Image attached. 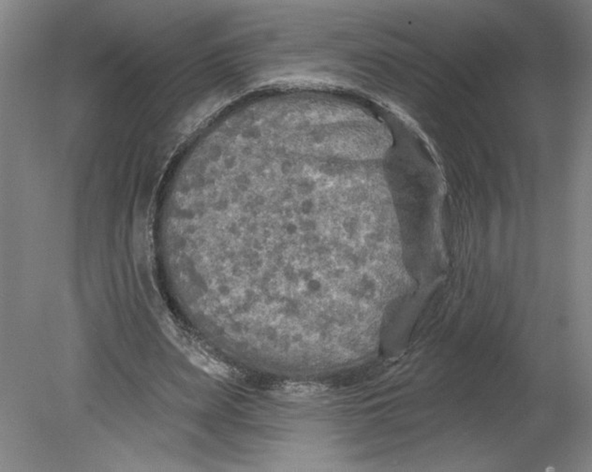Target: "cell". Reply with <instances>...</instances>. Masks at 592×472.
I'll list each match as a JSON object with an SVG mask.
<instances>
[{
    "label": "cell",
    "instance_id": "1",
    "mask_svg": "<svg viewBox=\"0 0 592 472\" xmlns=\"http://www.w3.org/2000/svg\"><path fill=\"white\" fill-rule=\"evenodd\" d=\"M325 388L321 384H308V382H288L278 388L277 393L283 397H307L325 392Z\"/></svg>",
    "mask_w": 592,
    "mask_h": 472
}]
</instances>
